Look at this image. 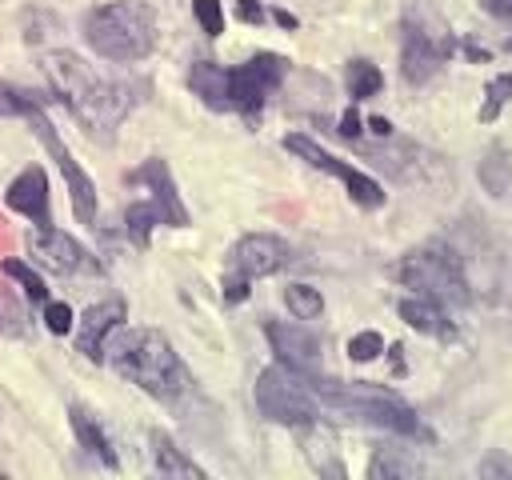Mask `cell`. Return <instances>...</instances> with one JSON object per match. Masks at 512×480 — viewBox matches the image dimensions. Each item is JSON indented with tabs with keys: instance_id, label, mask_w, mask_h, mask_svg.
<instances>
[{
	"instance_id": "d4e9b609",
	"label": "cell",
	"mask_w": 512,
	"mask_h": 480,
	"mask_svg": "<svg viewBox=\"0 0 512 480\" xmlns=\"http://www.w3.org/2000/svg\"><path fill=\"white\" fill-rule=\"evenodd\" d=\"M4 276H12L16 284H24V292H28V300H36V304H48V288H44V276L40 272H32L24 260H16V256H8L4 264Z\"/></svg>"
},
{
	"instance_id": "f1b7e54d",
	"label": "cell",
	"mask_w": 512,
	"mask_h": 480,
	"mask_svg": "<svg viewBox=\"0 0 512 480\" xmlns=\"http://www.w3.org/2000/svg\"><path fill=\"white\" fill-rule=\"evenodd\" d=\"M44 328L56 332V336L72 332V308H68L64 300H48V304H44Z\"/></svg>"
},
{
	"instance_id": "ac0fdd59",
	"label": "cell",
	"mask_w": 512,
	"mask_h": 480,
	"mask_svg": "<svg viewBox=\"0 0 512 480\" xmlns=\"http://www.w3.org/2000/svg\"><path fill=\"white\" fill-rule=\"evenodd\" d=\"M68 420H72V432H76V440L104 464V468H120V460H116V452H112V440L104 436V428L96 424V416L88 412V408H80V404H72L68 408Z\"/></svg>"
},
{
	"instance_id": "8d00e7d4",
	"label": "cell",
	"mask_w": 512,
	"mask_h": 480,
	"mask_svg": "<svg viewBox=\"0 0 512 480\" xmlns=\"http://www.w3.org/2000/svg\"><path fill=\"white\" fill-rule=\"evenodd\" d=\"M504 48H508V52H512V36H508V44H504Z\"/></svg>"
},
{
	"instance_id": "1f68e13d",
	"label": "cell",
	"mask_w": 512,
	"mask_h": 480,
	"mask_svg": "<svg viewBox=\"0 0 512 480\" xmlns=\"http://www.w3.org/2000/svg\"><path fill=\"white\" fill-rule=\"evenodd\" d=\"M236 12H240V20H248V24H264L260 0H236Z\"/></svg>"
},
{
	"instance_id": "30bf717a",
	"label": "cell",
	"mask_w": 512,
	"mask_h": 480,
	"mask_svg": "<svg viewBox=\"0 0 512 480\" xmlns=\"http://www.w3.org/2000/svg\"><path fill=\"white\" fill-rule=\"evenodd\" d=\"M28 248H32V256H36L44 268H52V272H60V276H72V272H100V264L80 248V240H72L68 232H60V228H52V224H36V228L28 232Z\"/></svg>"
},
{
	"instance_id": "44dd1931",
	"label": "cell",
	"mask_w": 512,
	"mask_h": 480,
	"mask_svg": "<svg viewBox=\"0 0 512 480\" xmlns=\"http://www.w3.org/2000/svg\"><path fill=\"white\" fill-rule=\"evenodd\" d=\"M344 88H348V96L360 104V100H368V96H376V92L384 88V76H380V68H376L372 60H348V68H344Z\"/></svg>"
},
{
	"instance_id": "e575fe53",
	"label": "cell",
	"mask_w": 512,
	"mask_h": 480,
	"mask_svg": "<svg viewBox=\"0 0 512 480\" xmlns=\"http://www.w3.org/2000/svg\"><path fill=\"white\" fill-rule=\"evenodd\" d=\"M368 128H372L376 136H392V124H388L384 116H372V120H368Z\"/></svg>"
},
{
	"instance_id": "ba28073f",
	"label": "cell",
	"mask_w": 512,
	"mask_h": 480,
	"mask_svg": "<svg viewBox=\"0 0 512 480\" xmlns=\"http://www.w3.org/2000/svg\"><path fill=\"white\" fill-rule=\"evenodd\" d=\"M28 124H32V132H36V140H40V144L52 152V160L60 164L64 184H68V196H72V212H76V220H80V224H92V220H96V184H92V176L72 160V152L64 148L60 132L48 124V116H44L40 108L28 112Z\"/></svg>"
},
{
	"instance_id": "52a82bcc",
	"label": "cell",
	"mask_w": 512,
	"mask_h": 480,
	"mask_svg": "<svg viewBox=\"0 0 512 480\" xmlns=\"http://www.w3.org/2000/svg\"><path fill=\"white\" fill-rule=\"evenodd\" d=\"M256 408L272 424L312 428L316 416H320V396H316V384H312L308 372L288 368V364H272L256 380Z\"/></svg>"
},
{
	"instance_id": "d6986e66",
	"label": "cell",
	"mask_w": 512,
	"mask_h": 480,
	"mask_svg": "<svg viewBox=\"0 0 512 480\" xmlns=\"http://www.w3.org/2000/svg\"><path fill=\"white\" fill-rule=\"evenodd\" d=\"M152 456H156V472L160 476H188V480H204V468L192 464L164 432H152Z\"/></svg>"
},
{
	"instance_id": "603a6c76",
	"label": "cell",
	"mask_w": 512,
	"mask_h": 480,
	"mask_svg": "<svg viewBox=\"0 0 512 480\" xmlns=\"http://www.w3.org/2000/svg\"><path fill=\"white\" fill-rule=\"evenodd\" d=\"M284 304H288V312L296 320H316L324 312V296L316 288H308V284H288L284 288Z\"/></svg>"
},
{
	"instance_id": "ffe728a7",
	"label": "cell",
	"mask_w": 512,
	"mask_h": 480,
	"mask_svg": "<svg viewBox=\"0 0 512 480\" xmlns=\"http://www.w3.org/2000/svg\"><path fill=\"white\" fill-rule=\"evenodd\" d=\"M124 224H128V240L136 248H148V236H152L156 224H164V212H160L156 200H136V204H128Z\"/></svg>"
},
{
	"instance_id": "3957f363",
	"label": "cell",
	"mask_w": 512,
	"mask_h": 480,
	"mask_svg": "<svg viewBox=\"0 0 512 480\" xmlns=\"http://www.w3.org/2000/svg\"><path fill=\"white\" fill-rule=\"evenodd\" d=\"M284 72H288V60L276 52H256L248 64H236V68L196 60L188 72V88L216 112L256 116L264 108V100L276 92V84L284 80Z\"/></svg>"
},
{
	"instance_id": "2e32d148",
	"label": "cell",
	"mask_w": 512,
	"mask_h": 480,
	"mask_svg": "<svg viewBox=\"0 0 512 480\" xmlns=\"http://www.w3.org/2000/svg\"><path fill=\"white\" fill-rule=\"evenodd\" d=\"M136 180H144V184H148L152 200H156V204H160V212H164V224H176V228H184V224H188V208L180 204L176 184H172V172H168V164H164V160H148V164L136 172Z\"/></svg>"
},
{
	"instance_id": "4316f807",
	"label": "cell",
	"mask_w": 512,
	"mask_h": 480,
	"mask_svg": "<svg viewBox=\"0 0 512 480\" xmlns=\"http://www.w3.org/2000/svg\"><path fill=\"white\" fill-rule=\"evenodd\" d=\"M380 352H384V336L372 332V328H364V332H356V336L348 340V356H352L356 364H368V360H376Z\"/></svg>"
},
{
	"instance_id": "8992f818",
	"label": "cell",
	"mask_w": 512,
	"mask_h": 480,
	"mask_svg": "<svg viewBox=\"0 0 512 480\" xmlns=\"http://www.w3.org/2000/svg\"><path fill=\"white\" fill-rule=\"evenodd\" d=\"M396 280L404 288H412L416 296H428L444 308H456V304L472 300L456 252L440 240H428V244H416L412 252H404V260L396 264Z\"/></svg>"
},
{
	"instance_id": "9c48e42d",
	"label": "cell",
	"mask_w": 512,
	"mask_h": 480,
	"mask_svg": "<svg viewBox=\"0 0 512 480\" xmlns=\"http://www.w3.org/2000/svg\"><path fill=\"white\" fill-rule=\"evenodd\" d=\"M284 148H288L292 156L308 160L312 168H320V172H328V176L344 180L348 196H352L360 208H380V204H384V188H380L372 176H364L360 168H352V164L336 160V156H332V152H324V148H320L312 136H304V132H288V136H284Z\"/></svg>"
},
{
	"instance_id": "7a4b0ae2",
	"label": "cell",
	"mask_w": 512,
	"mask_h": 480,
	"mask_svg": "<svg viewBox=\"0 0 512 480\" xmlns=\"http://www.w3.org/2000/svg\"><path fill=\"white\" fill-rule=\"evenodd\" d=\"M104 360L156 400H180L192 388L184 360L156 328H116L104 344Z\"/></svg>"
},
{
	"instance_id": "e0dca14e",
	"label": "cell",
	"mask_w": 512,
	"mask_h": 480,
	"mask_svg": "<svg viewBox=\"0 0 512 480\" xmlns=\"http://www.w3.org/2000/svg\"><path fill=\"white\" fill-rule=\"evenodd\" d=\"M396 312H400V320H404L408 328H416V332H424V336L448 340V336L456 332L452 320H448V312H444V304H436V300H428V296H404V300L396 304Z\"/></svg>"
},
{
	"instance_id": "277c9868",
	"label": "cell",
	"mask_w": 512,
	"mask_h": 480,
	"mask_svg": "<svg viewBox=\"0 0 512 480\" xmlns=\"http://www.w3.org/2000/svg\"><path fill=\"white\" fill-rule=\"evenodd\" d=\"M84 40L96 56H104L112 64L144 60L156 48V12L140 0L96 4L84 16Z\"/></svg>"
},
{
	"instance_id": "7402d4cb",
	"label": "cell",
	"mask_w": 512,
	"mask_h": 480,
	"mask_svg": "<svg viewBox=\"0 0 512 480\" xmlns=\"http://www.w3.org/2000/svg\"><path fill=\"white\" fill-rule=\"evenodd\" d=\"M420 472V464L416 460H408L400 448H380L376 456H372V464H368V476L372 480H388V476H416Z\"/></svg>"
},
{
	"instance_id": "4fadbf2b",
	"label": "cell",
	"mask_w": 512,
	"mask_h": 480,
	"mask_svg": "<svg viewBox=\"0 0 512 480\" xmlns=\"http://www.w3.org/2000/svg\"><path fill=\"white\" fill-rule=\"evenodd\" d=\"M124 300L120 296H112V300H100V304H92L84 316H80V328H76V352H84L88 360H104V344H108V336L124 324Z\"/></svg>"
},
{
	"instance_id": "74e56055",
	"label": "cell",
	"mask_w": 512,
	"mask_h": 480,
	"mask_svg": "<svg viewBox=\"0 0 512 480\" xmlns=\"http://www.w3.org/2000/svg\"><path fill=\"white\" fill-rule=\"evenodd\" d=\"M0 328H4V316H0Z\"/></svg>"
},
{
	"instance_id": "83f0119b",
	"label": "cell",
	"mask_w": 512,
	"mask_h": 480,
	"mask_svg": "<svg viewBox=\"0 0 512 480\" xmlns=\"http://www.w3.org/2000/svg\"><path fill=\"white\" fill-rule=\"evenodd\" d=\"M192 12H196V20H200V28L208 36H220L224 32V8H220V0H192Z\"/></svg>"
},
{
	"instance_id": "4dcf8cb0",
	"label": "cell",
	"mask_w": 512,
	"mask_h": 480,
	"mask_svg": "<svg viewBox=\"0 0 512 480\" xmlns=\"http://www.w3.org/2000/svg\"><path fill=\"white\" fill-rule=\"evenodd\" d=\"M244 296H248V276H240V272L228 268V276H224V300L228 304H240Z\"/></svg>"
},
{
	"instance_id": "d590c367",
	"label": "cell",
	"mask_w": 512,
	"mask_h": 480,
	"mask_svg": "<svg viewBox=\"0 0 512 480\" xmlns=\"http://www.w3.org/2000/svg\"><path fill=\"white\" fill-rule=\"evenodd\" d=\"M276 24H284V28H296V16H292V12H276Z\"/></svg>"
},
{
	"instance_id": "6da1fadb",
	"label": "cell",
	"mask_w": 512,
	"mask_h": 480,
	"mask_svg": "<svg viewBox=\"0 0 512 480\" xmlns=\"http://www.w3.org/2000/svg\"><path fill=\"white\" fill-rule=\"evenodd\" d=\"M40 64H44V76H48L52 92L64 100V108H68L92 136L112 132V128L128 116V108L136 104L132 84L104 80V76L92 72L76 52H44Z\"/></svg>"
},
{
	"instance_id": "5bb4252c",
	"label": "cell",
	"mask_w": 512,
	"mask_h": 480,
	"mask_svg": "<svg viewBox=\"0 0 512 480\" xmlns=\"http://www.w3.org/2000/svg\"><path fill=\"white\" fill-rule=\"evenodd\" d=\"M264 336L272 340V352L280 356V364L288 368H300V372H316L320 364V340L304 328V324H280V320H268L264 324Z\"/></svg>"
},
{
	"instance_id": "7c38bea8",
	"label": "cell",
	"mask_w": 512,
	"mask_h": 480,
	"mask_svg": "<svg viewBox=\"0 0 512 480\" xmlns=\"http://www.w3.org/2000/svg\"><path fill=\"white\" fill-rule=\"evenodd\" d=\"M452 56V40H436L432 32L408 28L404 32V48H400V72L408 84H424L436 76V68Z\"/></svg>"
},
{
	"instance_id": "8fae6325",
	"label": "cell",
	"mask_w": 512,
	"mask_h": 480,
	"mask_svg": "<svg viewBox=\"0 0 512 480\" xmlns=\"http://www.w3.org/2000/svg\"><path fill=\"white\" fill-rule=\"evenodd\" d=\"M288 264V244L272 232H248L232 244V272L256 280V276H272Z\"/></svg>"
},
{
	"instance_id": "9a60e30c",
	"label": "cell",
	"mask_w": 512,
	"mask_h": 480,
	"mask_svg": "<svg viewBox=\"0 0 512 480\" xmlns=\"http://www.w3.org/2000/svg\"><path fill=\"white\" fill-rule=\"evenodd\" d=\"M8 208L12 212H20V216H28L32 224H52V216H48V176H44V168H24L12 184H8Z\"/></svg>"
},
{
	"instance_id": "484cf974",
	"label": "cell",
	"mask_w": 512,
	"mask_h": 480,
	"mask_svg": "<svg viewBox=\"0 0 512 480\" xmlns=\"http://www.w3.org/2000/svg\"><path fill=\"white\" fill-rule=\"evenodd\" d=\"M40 104H44V96L0 84V116H28V112H32V108H40Z\"/></svg>"
},
{
	"instance_id": "836d02e7",
	"label": "cell",
	"mask_w": 512,
	"mask_h": 480,
	"mask_svg": "<svg viewBox=\"0 0 512 480\" xmlns=\"http://www.w3.org/2000/svg\"><path fill=\"white\" fill-rule=\"evenodd\" d=\"M480 8L496 20H512V0H480Z\"/></svg>"
},
{
	"instance_id": "d6a6232c",
	"label": "cell",
	"mask_w": 512,
	"mask_h": 480,
	"mask_svg": "<svg viewBox=\"0 0 512 480\" xmlns=\"http://www.w3.org/2000/svg\"><path fill=\"white\" fill-rule=\"evenodd\" d=\"M340 136H348V140L360 136V112H356V108H348V112L340 116Z\"/></svg>"
},
{
	"instance_id": "f546056e",
	"label": "cell",
	"mask_w": 512,
	"mask_h": 480,
	"mask_svg": "<svg viewBox=\"0 0 512 480\" xmlns=\"http://www.w3.org/2000/svg\"><path fill=\"white\" fill-rule=\"evenodd\" d=\"M480 476H488V480H496V476H512V456H504V452L484 456V460H480Z\"/></svg>"
},
{
	"instance_id": "5b68a950",
	"label": "cell",
	"mask_w": 512,
	"mask_h": 480,
	"mask_svg": "<svg viewBox=\"0 0 512 480\" xmlns=\"http://www.w3.org/2000/svg\"><path fill=\"white\" fill-rule=\"evenodd\" d=\"M312 384H316L320 408H328L344 420L376 424V428L404 432V436H420L416 412L400 396H392L388 388H376V384H364V380H312Z\"/></svg>"
},
{
	"instance_id": "cb8c5ba5",
	"label": "cell",
	"mask_w": 512,
	"mask_h": 480,
	"mask_svg": "<svg viewBox=\"0 0 512 480\" xmlns=\"http://www.w3.org/2000/svg\"><path fill=\"white\" fill-rule=\"evenodd\" d=\"M508 100H512V72H500V76H492L488 88H484V104H480V112H476L480 124H492Z\"/></svg>"
}]
</instances>
